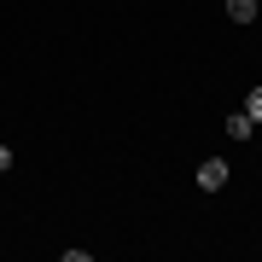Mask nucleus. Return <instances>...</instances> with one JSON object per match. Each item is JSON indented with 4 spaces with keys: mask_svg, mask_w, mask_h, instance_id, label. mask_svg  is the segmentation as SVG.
<instances>
[{
    "mask_svg": "<svg viewBox=\"0 0 262 262\" xmlns=\"http://www.w3.org/2000/svg\"><path fill=\"white\" fill-rule=\"evenodd\" d=\"M198 187H204V192H222V187H227V163H222V158L198 163Z\"/></svg>",
    "mask_w": 262,
    "mask_h": 262,
    "instance_id": "nucleus-1",
    "label": "nucleus"
},
{
    "mask_svg": "<svg viewBox=\"0 0 262 262\" xmlns=\"http://www.w3.org/2000/svg\"><path fill=\"white\" fill-rule=\"evenodd\" d=\"M256 12H262V0H227V18L233 24H251Z\"/></svg>",
    "mask_w": 262,
    "mask_h": 262,
    "instance_id": "nucleus-2",
    "label": "nucleus"
},
{
    "mask_svg": "<svg viewBox=\"0 0 262 262\" xmlns=\"http://www.w3.org/2000/svg\"><path fill=\"white\" fill-rule=\"evenodd\" d=\"M251 134H256V122L245 117V111H233V117H227V140H251Z\"/></svg>",
    "mask_w": 262,
    "mask_h": 262,
    "instance_id": "nucleus-3",
    "label": "nucleus"
},
{
    "mask_svg": "<svg viewBox=\"0 0 262 262\" xmlns=\"http://www.w3.org/2000/svg\"><path fill=\"white\" fill-rule=\"evenodd\" d=\"M245 117L262 122V88H251V94H245Z\"/></svg>",
    "mask_w": 262,
    "mask_h": 262,
    "instance_id": "nucleus-4",
    "label": "nucleus"
},
{
    "mask_svg": "<svg viewBox=\"0 0 262 262\" xmlns=\"http://www.w3.org/2000/svg\"><path fill=\"white\" fill-rule=\"evenodd\" d=\"M6 169H12V151H6V146H0V175H6Z\"/></svg>",
    "mask_w": 262,
    "mask_h": 262,
    "instance_id": "nucleus-5",
    "label": "nucleus"
}]
</instances>
